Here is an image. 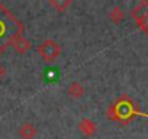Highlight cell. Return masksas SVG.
I'll return each instance as SVG.
<instances>
[{
    "label": "cell",
    "instance_id": "6da1fadb",
    "mask_svg": "<svg viewBox=\"0 0 148 139\" xmlns=\"http://www.w3.org/2000/svg\"><path fill=\"white\" fill-rule=\"evenodd\" d=\"M23 33V25L13 13L0 3V55L12 44V41Z\"/></svg>",
    "mask_w": 148,
    "mask_h": 139
},
{
    "label": "cell",
    "instance_id": "7a4b0ae2",
    "mask_svg": "<svg viewBox=\"0 0 148 139\" xmlns=\"http://www.w3.org/2000/svg\"><path fill=\"white\" fill-rule=\"evenodd\" d=\"M106 114H108V117H109L110 120L119 122V123H122V125H128L135 114L148 117L147 113H142V112L138 110V107L135 106L134 100H132L129 96H121L115 103H112V104L109 106Z\"/></svg>",
    "mask_w": 148,
    "mask_h": 139
},
{
    "label": "cell",
    "instance_id": "3957f363",
    "mask_svg": "<svg viewBox=\"0 0 148 139\" xmlns=\"http://www.w3.org/2000/svg\"><path fill=\"white\" fill-rule=\"evenodd\" d=\"M38 54L41 55V58L47 62H52L55 61L60 54H61V46L60 44H57L55 41L52 39H47L44 41L39 46H38Z\"/></svg>",
    "mask_w": 148,
    "mask_h": 139
},
{
    "label": "cell",
    "instance_id": "277c9868",
    "mask_svg": "<svg viewBox=\"0 0 148 139\" xmlns=\"http://www.w3.org/2000/svg\"><path fill=\"white\" fill-rule=\"evenodd\" d=\"M79 130L84 135V136H93L96 132H97V125L89 119V117H83L80 122H79Z\"/></svg>",
    "mask_w": 148,
    "mask_h": 139
},
{
    "label": "cell",
    "instance_id": "5b68a950",
    "mask_svg": "<svg viewBox=\"0 0 148 139\" xmlns=\"http://www.w3.org/2000/svg\"><path fill=\"white\" fill-rule=\"evenodd\" d=\"M131 16L135 22L148 18V0H141V2L132 9Z\"/></svg>",
    "mask_w": 148,
    "mask_h": 139
},
{
    "label": "cell",
    "instance_id": "8992f818",
    "mask_svg": "<svg viewBox=\"0 0 148 139\" xmlns=\"http://www.w3.org/2000/svg\"><path fill=\"white\" fill-rule=\"evenodd\" d=\"M10 46H13V49L18 52V54H25V52H28L29 49H31V42L23 36V35H19V36H16L13 41H12V44H10Z\"/></svg>",
    "mask_w": 148,
    "mask_h": 139
},
{
    "label": "cell",
    "instance_id": "52a82bcc",
    "mask_svg": "<svg viewBox=\"0 0 148 139\" xmlns=\"http://www.w3.org/2000/svg\"><path fill=\"white\" fill-rule=\"evenodd\" d=\"M19 135L22 139H34L36 135V127L34 123L31 122H25L23 125H21L19 127Z\"/></svg>",
    "mask_w": 148,
    "mask_h": 139
},
{
    "label": "cell",
    "instance_id": "ba28073f",
    "mask_svg": "<svg viewBox=\"0 0 148 139\" xmlns=\"http://www.w3.org/2000/svg\"><path fill=\"white\" fill-rule=\"evenodd\" d=\"M67 93H68L70 97H73V99H76V100H77V99H82V97L84 96L86 90H84V87H83L79 81H73V83L68 86Z\"/></svg>",
    "mask_w": 148,
    "mask_h": 139
},
{
    "label": "cell",
    "instance_id": "9c48e42d",
    "mask_svg": "<svg viewBox=\"0 0 148 139\" xmlns=\"http://www.w3.org/2000/svg\"><path fill=\"white\" fill-rule=\"evenodd\" d=\"M49 5L60 13H62L70 5H71V0H49Z\"/></svg>",
    "mask_w": 148,
    "mask_h": 139
},
{
    "label": "cell",
    "instance_id": "30bf717a",
    "mask_svg": "<svg viewBox=\"0 0 148 139\" xmlns=\"http://www.w3.org/2000/svg\"><path fill=\"white\" fill-rule=\"evenodd\" d=\"M123 12H122V9L121 7H118V6H115L112 10H110V13H109V19L113 22V23H116V25H119L122 20H123Z\"/></svg>",
    "mask_w": 148,
    "mask_h": 139
},
{
    "label": "cell",
    "instance_id": "8fae6325",
    "mask_svg": "<svg viewBox=\"0 0 148 139\" xmlns=\"http://www.w3.org/2000/svg\"><path fill=\"white\" fill-rule=\"evenodd\" d=\"M136 25H138V28H139L144 33H147V35H148V18L138 20V22H136Z\"/></svg>",
    "mask_w": 148,
    "mask_h": 139
},
{
    "label": "cell",
    "instance_id": "7c38bea8",
    "mask_svg": "<svg viewBox=\"0 0 148 139\" xmlns=\"http://www.w3.org/2000/svg\"><path fill=\"white\" fill-rule=\"evenodd\" d=\"M5 76H6V68H5L2 64H0V81L5 78Z\"/></svg>",
    "mask_w": 148,
    "mask_h": 139
}]
</instances>
